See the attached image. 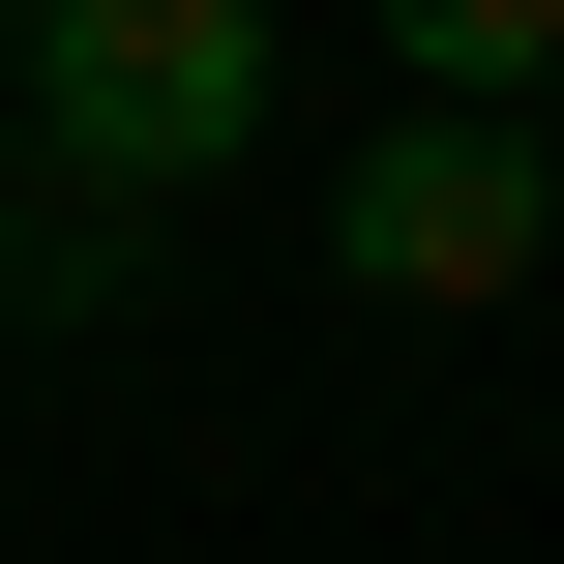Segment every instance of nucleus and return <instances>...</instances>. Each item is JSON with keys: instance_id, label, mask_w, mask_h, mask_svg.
I'll use <instances>...</instances> for the list:
<instances>
[{"instance_id": "obj_3", "label": "nucleus", "mask_w": 564, "mask_h": 564, "mask_svg": "<svg viewBox=\"0 0 564 564\" xmlns=\"http://www.w3.org/2000/svg\"><path fill=\"white\" fill-rule=\"evenodd\" d=\"M564 89V0H416V89L387 119H535Z\"/></svg>"}, {"instance_id": "obj_1", "label": "nucleus", "mask_w": 564, "mask_h": 564, "mask_svg": "<svg viewBox=\"0 0 564 564\" xmlns=\"http://www.w3.org/2000/svg\"><path fill=\"white\" fill-rule=\"evenodd\" d=\"M268 149V0H59L30 30V178L59 208H178V178H238Z\"/></svg>"}, {"instance_id": "obj_4", "label": "nucleus", "mask_w": 564, "mask_h": 564, "mask_svg": "<svg viewBox=\"0 0 564 564\" xmlns=\"http://www.w3.org/2000/svg\"><path fill=\"white\" fill-rule=\"evenodd\" d=\"M535 208H564V89H535Z\"/></svg>"}, {"instance_id": "obj_2", "label": "nucleus", "mask_w": 564, "mask_h": 564, "mask_svg": "<svg viewBox=\"0 0 564 564\" xmlns=\"http://www.w3.org/2000/svg\"><path fill=\"white\" fill-rule=\"evenodd\" d=\"M327 268L387 297V327H476V297H535L564 208H535V119H387L357 178H327Z\"/></svg>"}]
</instances>
